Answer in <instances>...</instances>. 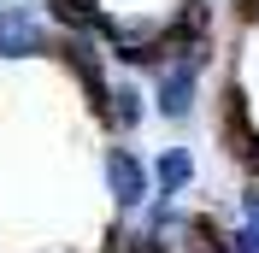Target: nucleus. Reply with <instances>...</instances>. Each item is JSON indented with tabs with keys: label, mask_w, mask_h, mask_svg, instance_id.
Returning a JSON list of instances; mask_svg holds the SVG:
<instances>
[{
	"label": "nucleus",
	"mask_w": 259,
	"mask_h": 253,
	"mask_svg": "<svg viewBox=\"0 0 259 253\" xmlns=\"http://www.w3.org/2000/svg\"><path fill=\"white\" fill-rule=\"evenodd\" d=\"M147 236L159 253H224V236L206 212H183L177 200H153L147 206Z\"/></svg>",
	"instance_id": "f257e3e1"
},
{
	"label": "nucleus",
	"mask_w": 259,
	"mask_h": 253,
	"mask_svg": "<svg viewBox=\"0 0 259 253\" xmlns=\"http://www.w3.org/2000/svg\"><path fill=\"white\" fill-rule=\"evenodd\" d=\"M194 95H200V65L177 59V53L165 48L159 71H153V106H159V118H171V124H183L194 112Z\"/></svg>",
	"instance_id": "f03ea898"
},
{
	"label": "nucleus",
	"mask_w": 259,
	"mask_h": 253,
	"mask_svg": "<svg viewBox=\"0 0 259 253\" xmlns=\"http://www.w3.org/2000/svg\"><path fill=\"white\" fill-rule=\"evenodd\" d=\"M59 59L71 65V77L82 82V95H89V106L95 112H106V89H112V82H106V53H100V35L95 30H77V35H65L59 41Z\"/></svg>",
	"instance_id": "7ed1b4c3"
},
{
	"label": "nucleus",
	"mask_w": 259,
	"mask_h": 253,
	"mask_svg": "<svg viewBox=\"0 0 259 253\" xmlns=\"http://www.w3.org/2000/svg\"><path fill=\"white\" fill-rule=\"evenodd\" d=\"M53 48L48 18L30 6H0V59H35Z\"/></svg>",
	"instance_id": "20e7f679"
},
{
	"label": "nucleus",
	"mask_w": 259,
	"mask_h": 253,
	"mask_svg": "<svg viewBox=\"0 0 259 253\" xmlns=\"http://www.w3.org/2000/svg\"><path fill=\"white\" fill-rule=\"evenodd\" d=\"M100 171H106V194H112L124 212H136V206H147V194H153V177H147V165L130 147H106V159H100Z\"/></svg>",
	"instance_id": "39448f33"
},
{
	"label": "nucleus",
	"mask_w": 259,
	"mask_h": 253,
	"mask_svg": "<svg viewBox=\"0 0 259 253\" xmlns=\"http://www.w3.org/2000/svg\"><path fill=\"white\" fill-rule=\"evenodd\" d=\"M224 142H230V153L242 159L247 171H253V183H259V130H253V118H247V95L242 89L224 95Z\"/></svg>",
	"instance_id": "423d86ee"
},
{
	"label": "nucleus",
	"mask_w": 259,
	"mask_h": 253,
	"mask_svg": "<svg viewBox=\"0 0 259 253\" xmlns=\"http://www.w3.org/2000/svg\"><path fill=\"white\" fill-rule=\"evenodd\" d=\"M147 177H153V189H159L165 200H177V194L194 183V153L189 147H159V159L147 165Z\"/></svg>",
	"instance_id": "0eeeda50"
},
{
	"label": "nucleus",
	"mask_w": 259,
	"mask_h": 253,
	"mask_svg": "<svg viewBox=\"0 0 259 253\" xmlns=\"http://www.w3.org/2000/svg\"><path fill=\"white\" fill-rule=\"evenodd\" d=\"M100 118L130 136V130H142V118H147V95L136 89V82H112V89H106V112H100Z\"/></svg>",
	"instance_id": "6e6552de"
},
{
	"label": "nucleus",
	"mask_w": 259,
	"mask_h": 253,
	"mask_svg": "<svg viewBox=\"0 0 259 253\" xmlns=\"http://www.w3.org/2000/svg\"><path fill=\"white\" fill-rule=\"evenodd\" d=\"M224 253H259V218H242L224 236Z\"/></svg>",
	"instance_id": "1a4fd4ad"
},
{
	"label": "nucleus",
	"mask_w": 259,
	"mask_h": 253,
	"mask_svg": "<svg viewBox=\"0 0 259 253\" xmlns=\"http://www.w3.org/2000/svg\"><path fill=\"white\" fill-rule=\"evenodd\" d=\"M236 18L242 24H259V0H236Z\"/></svg>",
	"instance_id": "9d476101"
},
{
	"label": "nucleus",
	"mask_w": 259,
	"mask_h": 253,
	"mask_svg": "<svg viewBox=\"0 0 259 253\" xmlns=\"http://www.w3.org/2000/svg\"><path fill=\"white\" fill-rule=\"evenodd\" d=\"M6 6H18V0H6Z\"/></svg>",
	"instance_id": "9b49d317"
}]
</instances>
